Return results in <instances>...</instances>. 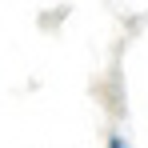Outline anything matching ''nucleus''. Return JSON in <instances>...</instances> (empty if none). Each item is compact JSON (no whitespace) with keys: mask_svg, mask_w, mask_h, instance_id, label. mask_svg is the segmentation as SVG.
Masks as SVG:
<instances>
[{"mask_svg":"<svg viewBox=\"0 0 148 148\" xmlns=\"http://www.w3.org/2000/svg\"><path fill=\"white\" fill-rule=\"evenodd\" d=\"M108 148H128V144H124L120 136H112V144H108Z\"/></svg>","mask_w":148,"mask_h":148,"instance_id":"obj_1","label":"nucleus"}]
</instances>
